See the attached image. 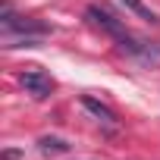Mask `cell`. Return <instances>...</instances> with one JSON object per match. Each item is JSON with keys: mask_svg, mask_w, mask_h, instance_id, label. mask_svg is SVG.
<instances>
[{"mask_svg": "<svg viewBox=\"0 0 160 160\" xmlns=\"http://www.w3.org/2000/svg\"><path fill=\"white\" fill-rule=\"evenodd\" d=\"M38 144H41V151H60V154H63V151H69V144H66L63 138H41Z\"/></svg>", "mask_w": 160, "mask_h": 160, "instance_id": "cell-6", "label": "cell"}, {"mask_svg": "<svg viewBox=\"0 0 160 160\" xmlns=\"http://www.w3.org/2000/svg\"><path fill=\"white\" fill-rule=\"evenodd\" d=\"M19 82H22V88L32 94V98H47L50 91H53V78L44 72V69H38V66H32V69H25L22 75H19Z\"/></svg>", "mask_w": 160, "mask_h": 160, "instance_id": "cell-2", "label": "cell"}, {"mask_svg": "<svg viewBox=\"0 0 160 160\" xmlns=\"http://www.w3.org/2000/svg\"><path fill=\"white\" fill-rule=\"evenodd\" d=\"M85 16L91 19V25H98L101 32H107V35H113V38H119V35L126 32V28H122V22H119V19H113V16H110L107 10H101V7H88V10H85Z\"/></svg>", "mask_w": 160, "mask_h": 160, "instance_id": "cell-3", "label": "cell"}, {"mask_svg": "<svg viewBox=\"0 0 160 160\" xmlns=\"http://www.w3.org/2000/svg\"><path fill=\"white\" fill-rule=\"evenodd\" d=\"M82 107H85L94 119H101V122H107V126H116V113H113L107 104H101V101H94V98L85 94V98H82Z\"/></svg>", "mask_w": 160, "mask_h": 160, "instance_id": "cell-4", "label": "cell"}, {"mask_svg": "<svg viewBox=\"0 0 160 160\" xmlns=\"http://www.w3.org/2000/svg\"><path fill=\"white\" fill-rule=\"evenodd\" d=\"M116 41H119V50L138 57L141 63H151V66L160 63V44H157V41H141V38H132L129 32H122Z\"/></svg>", "mask_w": 160, "mask_h": 160, "instance_id": "cell-1", "label": "cell"}, {"mask_svg": "<svg viewBox=\"0 0 160 160\" xmlns=\"http://www.w3.org/2000/svg\"><path fill=\"white\" fill-rule=\"evenodd\" d=\"M119 3H122V7H126V10H132V13H135V16H138V19H144V22H154V25H157V22H160V16H157V13H154V10H148V7H144V3H141V0H119Z\"/></svg>", "mask_w": 160, "mask_h": 160, "instance_id": "cell-5", "label": "cell"}]
</instances>
